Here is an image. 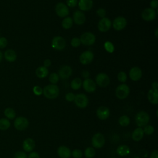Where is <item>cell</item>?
<instances>
[{
  "label": "cell",
  "mask_w": 158,
  "mask_h": 158,
  "mask_svg": "<svg viewBox=\"0 0 158 158\" xmlns=\"http://www.w3.org/2000/svg\"><path fill=\"white\" fill-rule=\"evenodd\" d=\"M43 94L47 99H54L59 96V88L54 84L48 85L43 89Z\"/></svg>",
  "instance_id": "obj_1"
},
{
  "label": "cell",
  "mask_w": 158,
  "mask_h": 158,
  "mask_svg": "<svg viewBox=\"0 0 158 158\" xmlns=\"http://www.w3.org/2000/svg\"><path fill=\"white\" fill-rule=\"evenodd\" d=\"M150 120V116L148 112L145 111H140L138 112L135 116V122L138 127H144L148 125Z\"/></svg>",
  "instance_id": "obj_2"
},
{
  "label": "cell",
  "mask_w": 158,
  "mask_h": 158,
  "mask_svg": "<svg viewBox=\"0 0 158 158\" xmlns=\"http://www.w3.org/2000/svg\"><path fill=\"white\" fill-rule=\"evenodd\" d=\"M129 94L130 88L125 83L119 85L115 89V95L119 99H124L127 98Z\"/></svg>",
  "instance_id": "obj_3"
},
{
  "label": "cell",
  "mask_w": 158,
  "mask_h": 158,
  "mask_svg": "<svg viewBox=\"0 0 158 158\" xmlns=\"http://www.w3.org/2000/svg\"><path fill=\"white\" fill-rule=\"evenodd\" d=\"M105 144V137L101 133H95L91 138L92 147L96 149L102 148Z\"/></svg>",
  "instance_id": "obj_4"
},
{
  "label": "cell",
  "mask_w": 158,
  "mask_h": 158,
  "mask_svg": "<svg viewBox=\"0 0 158 158\" xmlns=\"http://www.w3.org/2000/svg\"><path fill=\"white\" fill-rule=\"evenodd\" d=\"M75 105L80 109H85L88 104V98L87 96L83 93H80L75 95L73 101Z\"/></svg>",
  "instance_id": "obj_5"
},
{
  "label": "cell",
  "mask_w": 158,
  "mask_h": 158,
  "mask_svg": "<svg viewBox=\"0 0 158 158\" xmlns=\"http://www.w3.org/2000/svg\"><path fill=\"white\" fill-rule=\"evenodd\" d=\"M80 40L81 44L85 46H91L95 43L96 36L91 32H85L81 35Z\"/></svg>",
  "instance_id": "obj_6"
},
{
  "label": "cell",
  "mask_w": 158,
  "mask_h": 158,
  "mask_svg": "<svg viewBox=\"0 0 158 158\" xmlns=\"http://www.w3.org/2000/svg\"><path fill=\"white\" fill-rule=\"evenodd\" d=\"M29 125V122L28 119L23 116H20L17 117L14 122V127L20 131L25 130L27 128Z\"/></svg>",
  "instance_id": "obj_7"
},
{
  "label": "cell",
  "mask_w": 158,
  "mask_h": 158,
  "mask_svg": "<svg viewBox=\"0 0 158 158\" xmlns=\"http://www.w3.org/2000/svg\"><path fill=\"white\" fill-rule=\"evenodd\" d=\"M51 46L56 50L61 51L65 48L66 41L63 37L60 36H56L52 38Z\"/></svg>",
  "instance_id": "obj_8"
},
{
  "label": "cell",
  "mask_w": 158,
  "mask_h": 158,
  "mask_svg": "<svg viewBox=\"0 0 158 158\" xmlns=\"http://www.w3.org/2000/svg\"><path fill=\"white\" fill-rule=\"evenodd\" d=\"M95 83L101 88L107 87L110 83V78L109 76L104 73H99L96 76Z\"/></svg>",
  "instance_id": "obj_9"
},
{
  "label": "cell",
  "mask_w": 158,
  "mask_h": 158,
  "mask_svg": "<svg viewBox=\"0 0 158 158\" xmlns=\"http://www.w3.org/2000/svg\"><path fill=\"white\" fill-rule=\"evenodd\" d=\"M55 11L57 16L59 17H65L69 14V7L64 3L60 2H58L55 7Z\"/></svg>",
  "instance_id": "obj_10"
},
{
  "label": "cell",
  "mask_w": 158,
  "mask_h": 158,
  "mask_svg": "<svg viewBox=\"0 0 158 158\" xmlns=\"http://www.w3.org/2000/svg\"><path fill=\"white\" fill-rule=\"evenodd\" d=\"M112 26L111 20L107 17H103L100 19L98 23V28L101 32L107 31Z\"/></svg>",
  "instance_id": "obj_11"
},
{
  "label": "cell",
  "mask_w": 158,
  "mask_h": 158,
  "mask_svg": "<svg viewBox=\"0 0 158 158\" xmlns=\"http://www.w3.org/2000/svg\"><path fill=\"white\" fill-rule=\"evenodd\" d=\"M127 22L125 17L122 16H118L115 18L112 22L113 28L117 31H120L125 28Z\"/></svg>",
  "instance_id": "obj_12"
},
{
  "label": "cell",
  "mask_w": 158,
  "mask_h": 158,
  "mask_svg": "<svg viewBox=\"0 0 158 158\" xmlns=\"http://www.w3.org/2000/svg\"><path fill=\"white\" fill-rule=\"evenodd\" d=\"M97 117L101 120H105L107 119L110 116V110L106 106H100L99 107L96 112Z\"/></svg>",
  "instance_id": "obj_13"
},
{
  "label": "cell",
  "mask_w": 158,
  "mask_h": 158,
  "mask_svg": "<svg viewBox=\"0 0 158 158\" xmlns=\"http://www.w3.org/2000/svg\"><path fill=\"white\" fill-rule=\"evenodd\" d=\"M82 86L85 91L87 93H93L96 89V84L94 80L91 78H86L82 81Z\"/></svg>",
  "instance_id": "obj_14"
},
{
  "label": "cell",
  "mask_w": 158,
  "mask_h": 158,
  "mask_svg": "<svg viewBox=\"0 0 158 158\" xmlns=\"http://www.w3.org/2000/svg\"><path fill=\"white\" fill-rule=\"evenodd\" d=\"M156 17V12L152 8H146L141 12L142 19L147 22H150L155 19Z\"/></svg>",
  "instance_id": "obj_15"
},
{
  "label": "cell",
  "mask_w": 158,
  "mask_h": 158,
  "mask_svg": "<svg viewBox=\"0 0 158 158\" xmlns=\"http://www.w3.org/2000/svg\"><path fill=\"white\" fill-rule=\"evenodd\" d=\"M94 58L93 53L90 51H85L83 52L79 57L80 62L83 65H87L90 64Z\"/></svg>",
  "instance_id": "obj_16"
},
{
  "label": "cell",
  "mask_w": 158,
  "mask_h": 158,
  "mask_svg": "<svg viewBox=\"0 0 158 158\" xmlns=\"http://www.w3.org/2000/svg\"><path fill=\"white\" fill-rule=\"evenodd\" d=\"M72 73V69L69 65H63L59 69L57 74L60 78L66 80L71 76Z\"/></svg>",
  "instance_id": "obj_17"
},
{
  "label": "cell",
  "mask_w": 158,
  "mask_h": 158,
  "mask_svg": "<svg viewBox=\"0 0 158 158\" xmlns=\"http://www.w3.org/2000/svg\"><path fill=\"white\" fill-rule=\"evenodd\" d=\"M142 75V70L138 67H133L129 71L130 78L134 81H136L140 80Z\"/></svg>",
  "instance_id": "obj_18"
},
{
  "label": "cell",
  "mask_w": 158,
  "mask_h": 158,
  "mask_svg": "<svg viewBox=\"0 0 158 158\" xmlns=\"http://www.w3.org/2000/svg\"><path fill=\"white\" fill-rule=\"evenodd\" d=\"M73 21L77 25H82L85 22L86 17L85 14L81 10H76L73 14Z\"/></svg>",
  "instance_id": "obj_19"
},
{
  "label": "cell",
  "mask_w": 158,
  "mask_h": 158,
  "mask_svg": "<svg viewBox=\"0 0 158 158\" xmlns=\"http://www.w3.org/2000/svg\"><path fill=\"white\" fill-rule=\"evenodd\" d=\"M35 147V141L31 138H26L22 143V148L25 152H31Z\"/></svg>",
  "instance_id": "obj_20"
},
{
  "label": "cell",
  "mask_w": 158,
  "mask_h": 158,
  "mask_svg": "<svg viewBox=\"0 0 158 158\" xmlns=\"http://www.w3.org/2000/svg\"><path fill=\"white\" fill-rule=\"evenodd\" d=\"M71 151L66 146H60L58 148L57 150V155L60 158H70L71 156Z\"/></svg>",
  "instance_id": "obj_21"
},
{
  "label": "cell",
  "mask_w": 158,
  "mask_h": 158,
  "mask_svg": "<svg viewBox=\"0 0 158 158\" xmlns=\"http://www.w3.org/2000/svg\"><path fill=\"white\" fill-rule=\"evenodd\" d=\"M78 7L81 10L88 11L93 7V0H79L78 1Z\"/></svg>",
  "instance_id": "obj_22"
},
{
  "label": "cell",
  "mask_w": 158,
  "mask_h": 158,
  "mask_svg": "<svg viewBox=\"0 0 158 158\" xmlns=\"http://www.w3.org/2000/svg\"><path fill=\"white\" fill-rule=\"evenodd\" d=\"M148 101L152 104H157L158 103V90L151 89L147 94Z\"/></svg>",
  "instance_id": "obj_23"
},
{
  "label": "cell",
  "mask_w": 158,
  "mask_h": 158,
  "mask_svg": "<svg viewBox=\"0 0 158 158\" xmlns=\"http://www.w3.org/2000/svg\"><path fill=\"white\" fill-rule=\"evenodd\" d=\"M144 135V133L143 128L141 127H138L133 131L131 133V138L133 141L136 142H138L143 138Z\"/></svg>",
  "instance_id": "obj_24"
},
{
  "label": "cell",
  "mask_w": 158,
  "mask_h": 158,
  "mask_svg": "<svg viewBox=\"0 0 158 158\" xmlns=\"http://www.w3.org/2000/svg\"><path fill=\"white\" fill-rule=\"evenodd\" d=\"M117 154L120 156H126L130 152V147L125 144H122L117 147L116 149Z\"/></svg>",
  "instance_id": "obj_25"
},
{
  "label": "cell",
  "mask_w": 158,
  "mask_h": 158,
  "mask_svg": "<svg viewBox=\"0 0 158 158\" xmlns=\"http://www.w3.org/2000/svg\"><path fill=\"white\" fill-rule=\"evenodd\" d=\"M35 73H36V75L37 76V77H38L40 78H43L46 77L48 75L49 71H48V68H46L43 65V66H40L36 69Z\"/></svg>",
  "instance_id": "obj_26"
},
{
  "label": "cell",
  "mask_w": 158,
  "mask_h": 158,
  "mask_svg": "<svg viewBox=\"0 0 158 158\" xmlns=\"http://www.w3.org/2000/svg\"><path fill=\"white\" fill-rule=\"evenodd\" d=\"M4 57L9 62H14L17 59V54L12 49H8L4 52Z\"/></svg>",
  "instance_id": "obj_27"
},
{
  "label": "cell",
  "mask_w": 158,
  "mask_h": 158,
  "mask_svg": "<svg viewBox=\"0 0 158 158\" xmlns=\"http://www.w3.org/2000/svg\"><path fill=\"white\" fill-rule=\"evenodd\" d=\"M73 23V21L72 18L67 16L63 19L62 22V27H63V28L65 30H68L72 27Z\"/></svg>",
  "instance_id": "obj_28"
},
{
  "label": "cell",
  "mask_w": 158,
  "mask_h": 158,
  "mask_svg": "<svg viewBox=\"0 0 158 158\" xmlns=\"http://www.w3.org/2000/svg\"><path fill=\"white\" fill-rule=\"evenodd\" d=\"M82 86V81L80 78H74L70 83V87L73 90H77Z\"/></svg>",
  "instance_id": "obj_29"
},
{
  "label": "cell",
  "mask_w": 158,
  "mask_h": 158,
  "mask_svg": "<svg viewBox=\"0 0 158 158\" xmlns=\"http://www.w3.org/2000/svg\"><path fill=\"white\" fill-rule=\"evenodd\" d=\"M4 115L6 116V117L7 119H10V120H12L14 118H15L16 116V114L15 110L11 108V107H7L4 110Z\"/></svg>",
  "instance_id": "obj_30"
},
{
  "label": "cell",
  "mask_w": 158,
  "mask_h": 158,
  "mask_svg": "<svg viewBox=\"0 0 158 158\" xmlns=\"http://www.w3.org/2000/svg\"><path fill=\"white\" fill-rule=\"evenodd\" d=\"M84 155L86 158H93L96 155V151L95 149L93 147H87L85 151H84Z\"/></svg>",
  "instance_id": "obj_31"
},
{
  "label": "cell",
  "mask_w": 158,
  "mask_h": 158,
  "mask_svg": "<svg viewBox=\"0 0 158 158\" xmlns=\"http://www.w3.org/2000/svg\"><path fill=\"white\" fill-rule=\"evenodd\" d=\"M10 126V122L9 119L6 118H0V130H6L9 128Z\"/></svg>",
  "instance_id": "obj_32"
},
{
  "label": "cell",
  "mask_w": 158,
  "mask_h": 158,
  "mask_svg": "<svg viewBox=\"0 0 158 158\" xmlns=\"http://www.w3.org/2000/svg\"><path fill=\"white\" fill-rule=\"evenodd\" d=\"M130 123V119L128 116L123 115L118 118V123L122 127H127Z\"/></svg>",
  "instance_id": "obj_33"
},
{
  "label": "cell",
  "mask_w": 158,
  "mask_h": 158,
  "mask_svg": "<svg viewBox=\"0 0 158 158\" xmlns=\"http://www.w3.org/2000/svg\"><path fill=\"white\" fill-rule=\"evenodd\" d=\"M104 48L105 50L109 53H112L115 49L114 44L110 41H107L104 43Z\"/></svg>",
  "instance_id": "obj_34"
},
{
  "label": "cell",
  "mask_w": 158,
  "mask_h": 158,
  "mask_svg": "<svg viewBox=\"0 0 158 158\" xmlns=\"http://www.w3.org/2000/svg\"><path fill=\"white\" fill-rule=\"evenodd\" d=\"M59 80V77L56 73H52L49 76V81L51 84L56 85Z\"/></svg>",
  "instance_id": "obj_35"
},
{
  "label": "cell",
  "mask_w": 158,
  "mask_h": 158,
  "mask_svg": "<svg viewBox=\"0 0 158 158\" xmlns=\"http://www.w3.org/2000/svg\"><path fill=\"white\" fill-rule=\"evenodd\" d=\"M144 133L147 135H151L154 132V127L152 125H146L144 127V128H143Z\"/></svg>",
  "instance_id": "obj_36"
},
{
  "label": "cell",
  "mask_w": 158,
  "mask_h": 158,
  "mask_svg": "<svg viewBox=\"0 0 158 158\" xmlns=\"http://www.w3.org/2000/svg\"><path fill=\"white\" fill-rule=\"evenodd\" d=\"M117 79L120 82L124 83L127 79V75L126 73L123 71L120 72L117 75Z\"/></svg>",
  "instance_id": "obj_37"
},
{
  "label": "cell",
  "mask_w": 158,
  "mask_h": 158,
  "mask_svg": "<svg viewBox=\"0 0 158 158\" xmlns=\"http://www.w3.org/2000/svg\"><path fill=\"white\" fill-rule=\"evenodd\" d=\"M83 154V152L79 149H75L71 152V156H72L73 158H81Z\"/></svg>",
  "instance_id": "obj_38"
},
{
  "label": "cell",
  "mask_w": 158,
  "mask_h": 158,
  "mask_svg": "<svg viewBox=\"0 0 158 158\" xmlns=\"http://www.w3.org/2000/svg\"><path fill=\"white\" fill-rule=\"evenodd\" d=\"M70 44L73 48H78L81 44V42L80 40V38L77 37H74L70 41Z\"/></svg>",
  "instance_id": "obj_39"
},
{
  "label": "cell",
  "mask_w": 158,
  "mask_h": 158,
  "mask_svg": "<svg viewBox=\"0 0 158 158\" xmlns=\"http://www.w3.org/2000/svg\"><path fill=\"white\" fill-rule=\"evenodd\" d=\"M33 92L36 96H40L43 94V89L39 86H35L33 88Z\"/></svg>",
  "instance_id": "obj_40"
},
{
  "label": "cell",
  "mask_w": 158,
  "mask_h": 158,
  "mask_svg": "<svg viewBox=\"0 0 158 158\" xmlns=\"http://www.w3.org/2000/svg\"><path fill=\"white\" fill-rule=\"evenodd\" d=\"M14 158H27V155L25 152L20 151L15 153Z\"/></svg>",
  "instance_id": "obj_41"
},
{
  "label": "cell",
  "mask_w": 158,
  "mask_h": 158,
  "mask_svg": "<svg viewBox=\"0 0 158 158\" xmlns=\"http://www.w3.org/2000/svg\"><path fill=\"white\" fill-rule=\"evenodd\" d=\"M67 6L68 7H74L78 4V0H67Z\"/></svg>",
  "instance_id": "obj_42"
},
{
  "label": "cell",
  "mask_w": 158,
  "mask_h": 158,
  "mask_svg": "<svg viewBox=\"0 0 158 158\" xmlns=\"http://www.w3.org/2000/svg\"><path fill=\"white\" fill-rule=\"evenodd\" d=\"M96 14L98 17H99L101 18H103V17H106V11L105 9H104L102 8H99L96 10Z\"/></svg>",
  "instance_id": "obj_43"
},
{
  "label": "cell",
  "mask_w": 158,
  "mask_h": 158,
  "mask_svg": "<svg viewBox=\"0 0 158 158\" xmlns=\"http://www.w3.org/2000/svg\"><path fill=\"white\" fill-rule=\"evenodd\" d=\"M75 95L73 93H68L65 95V99L69 102H72L75 99Z\"/></svg>",
  "instance_id": "obj_44"
},
{
  "label": "cell",
  "mask_w": 158,
  "mask_h": 158,
  "mask_svg": "<svg viewBox=\"0 0 158 158\" xmlns=\"http://www.w3.org/2000/svg\"><path fill=\"white\" fill-rule=\"evenodd\" d=\"M7 40L5 37L0 38V48H4L7 45Z\"/></svg>",
  "instance_id": "obj_45"
},
{
  "label": "cell",
  "mask_w": 158,
  "mask_h": 158,
  "mask_svg": "<svg viewBox=\"0 0 158 158\" xmlns=\"http://www.w3.org/2000/svg\"><path fill=\"white\" fill-rule=\"evenodd\" d=\"M27 158H40V154L36 151H31L27 156Z\"/></svg>",
  "instance_id": "obj_46"
},
{
  "label": "cell",
  "mask_w": 158,
  "mask_h": 158,
  "mask_svg": "<svg viewBox=\"0 0 158 158\" xmlns=\"http://www.w3.org/2000/svg\"><path fill=\"white\" fill-rule=\"evenodd\" d=\"M150 6L151 8L153 9H156L158 6V1L157 0H152L150 2Z\"/></svg>",
  "instance_id": "obj_47"
},
{
  "label": "cell",
  "mask_w": 158,
  "mask_h": 158,
  "mask_svg": "<svg viewBox=\"0 0 158 158\" xmlns=\"http://www.w3.org/2000/svg\"><path fill=\"white\" fill-rule=\"evenodd\" d=\"M149 158H158V151L157 150H154L149 156Z\"/></svg>",
  "instance_id": "obj_48"
},
{
  "label": "cell",
  "mask_w": 158,
  "mask_h": 158,
  "mask_svg": "<svg viewBox=\"0 0 158 158\" xmlns=\"http://www.w3.org/2000/svg\"><path fill=\"white\" fill-rule=\"evenodd\" d=\"M51 65V61L50 59H46V60H44V62H43V66H44V67L48 68V67H49Z\"/></svg>",
  "instance_id": "obj_49"
},
{
  "label": "cell",
  "mask_w": 158,
  "mask_h": 158,
  "mask_svg": "<svg viewBox=\"0 0 158 158\" xmlns=\"http://www.w3.org/2000/svg\"><path fill=\"white\" fill-rule=\"evenodd\" d=\"M89 72L88 70H83L81 72V76L82 77H83L84 78H88V77H89Z\"/></svg>",
  "instance_id": "obj_50"
},
{
  "label": "cell",
  "mask_w": 158,
  "mask_h": 158,
  "mask_svg": "<svg viewBox=\"0 0 158 158\" xmlns=\"http://www.w3.org/2000/svg\"><path fill=\"white\" fill-rule=\"evenodd\" d=\"M157 86H158V84L157 81H154L152 83V88L153 89H157Z\"/></svg>",
  "instance_id": "obj_51"
},
{
  "label": "cell",
  "mask_w": 158,
  "mask_h": 158,
  "mask_svg": "<svg viewBox=\"0 0 158 158\" xmlns=\"http://www.w3.org/2000/svg\"><path fill=\"white\" fill-rule=\"evenodd\" d=\"M157 32H158V29H157V28H156V30H155V31H154L155 36H156V38H157Z\"/></svg>",
  "instance_id": "obj_52"
},
{
  "label": "cell",
  "mask_w": 158,
  "mask_h": 158,
  "mask_svg": "<svg viewBox=\"0 0 158 158\" xmlns=\"http://www.w3.org/2000/svg\"><path fill=\"white\" fill-rule=\"evenodd\" d=\"M2 54L1 51H0V62L2 60Z\"/></svg>",
  "instance_id": "obj_53"
},
{
  "label": "cell",
  "mask_w": 158,
  "mask_h": 158,
  "mask_svg": "<svg viewBox=\"0 0 158 158\" xmlns=\"http://www.w3.org/2000/svg\"><path fill=\"white\" fill-rule=\"evenodd\" d=\"M111 158H116V157H111Z\"/></svg>",
  "instance_id": "obj_54"
}]
</instances>
